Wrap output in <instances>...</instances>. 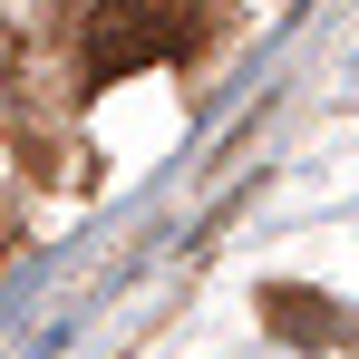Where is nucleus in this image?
Returning <instances> with one entry per match:
<instances>
[{
  "label": "nucleus",
  "mask_w": 359,
  "mask_h": 359,
  "mask_svg": "<svg viewBox=\"0 0 359 359\" xmlns=\"http://www.w3.org/2000/svg\"><path fill=\"white\" fill-rule=\"evenodd\" d=\"M204 49V10L194 0H107L88 20V88H117L126 68L194 59Z\"/></svg>",
  "instance_id": "obj_1"
},
{
  "label": "nucleus",
  "mask_w": 359,
  "mask_h": 359,
  "mask_svg": "<svg viewBox=\"0 0 359 359\" xmlns=\"http://www.w3.org/2000/svg\"><path fill=\"white\" fill-rule=\"evenodd\" d=\"M262 320H272L282 340H301V350H359V311L320 301L311 282H272V292H262Z\"/></svg>",
  "instance_id": "obj_2"
}]
</instances>
